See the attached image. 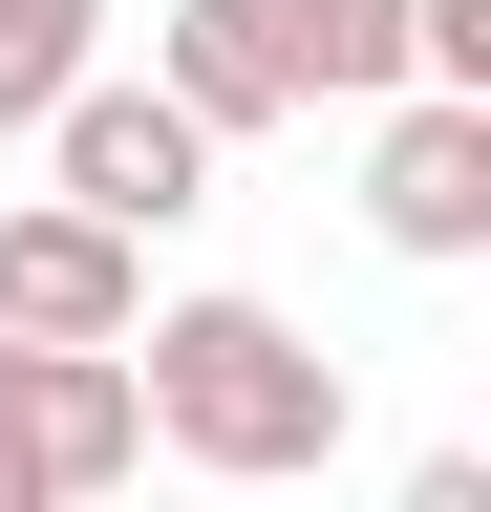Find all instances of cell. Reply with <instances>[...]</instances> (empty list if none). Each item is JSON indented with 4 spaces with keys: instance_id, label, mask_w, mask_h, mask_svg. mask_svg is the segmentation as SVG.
I'll return each instance as SVG.
<instances>
[{
    "instance_id": "cell-1",
    "label": "cell",
    "mask_w": 491,
    "mask_h": 512,
    "mask_svg": "<svg viewBox=\"0 0 491 512\" xmlns=\"http://www.w3.org/2000/svg\"><path fill=\"white\" fill-rule=\"evenodd\" d=\"M129 406H150V448H193V491L235 512V491H278V470L342 448V363L299 342L278 299H150L129 320Z\"/></svg>"
},
{
    "instance_id": "cell-2",
    "label": "cell",
    "mask_w": 491,
    "mask_h": 512,
    "mask_svg": "<svg viewBox=\"0 0 491 512\" xmlns=\"http://www.w3.org/2000/svg\"><path fill=\"white\" fill-rule=\"evenodd\" d=\"M150 86L214 128H299V107H406V0H171Z\"/></svg>"
},
{
    "instance_id": "cell-3",
    "label": "cell",
    "mask_w": 491,
    "mask_h": 512,
    "mask_svg": "<svg viewBox=\"0 0 491 512\" xmlns=\"http://www.w3.org/2000/svg\"><path fill=\"white\" fill-rule=\"evenodd\" d=\"M43 214H86V235H171V214H214V128L150 86V64H107V86L43 107Z\"/></svg>"
},
{
    "instance_id": "cell-4",
    "label": "cell",
    "mask_w": 491,
    "mask_h": 512,
    "mask_svg": "<svg viewBox=\"0 0 491 512\" xmlns=\"http://www.w3.org/2000/svg\"><path fill=\"white\" fill-rule=\"evenodd\" d=\"M129 320H150V256L129 235H86V214H0V342L22 363H129Z\"/></svg>"
},
{
    "instance_id": "cell-5",
    "label": "cell",
    "mask_w": 491,
    "mask_h": 512,
    "mask_svg": "<svg viewBox=\"0 0 491 512\" xmlns=\"http://www.w3.org/2000/svg\"><path fill=\"white\" fill-rule=\"evenodd\" d=\"M363 235L385 256H491V107H363Z\"/></svg>"
},
{
    "instance_id": "cell-6",
    "label": "cell",
    "mask_w": 491,
    "mask_h": 512,
    "mask_svg": "<svg viewBox=\"0 0 491 512\" xmlns=\"http://www.w3.org/2000/svg\"><path fill=\"white\" fill-rule=\"evenodd\" d=\"M65 86H107V0H0V128H43Z\"/></svg>"
},
{
    "instance_id": "cell-7",
    "label": "cell",
    "mask_w": 491,
    "mask_h": 512,
    "mask_svg": "<svg viewBox=\"0 0 491 512\" xmlns=\"http://www.w3.org/2000/svg\"><path fill=\"white\" fill-rule=\"evenodd\" d=\"M406 512H491V448H427V470H406Z\"/></svg>"
},
{
    "instance_id": "cell-8",
    "label": "cell",
    "mask_w": 491,
    "mask_h": 512,
    "mask_svg": "<svg viewBox=\"0 0 491 512\" xmlns=\"http://www.w3.org/2000/svg\"><path fill=\"white\" fill-rule=\"evenodd\" d=\"M129 512H214V491H129Z\"/></svg>"
}]
</instances>
